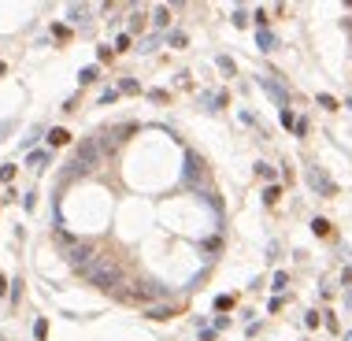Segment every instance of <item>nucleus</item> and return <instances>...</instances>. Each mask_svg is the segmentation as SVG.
Wrapping results in <instances>:
<instances>
[{
    "mask_svg": "<svg viewBox=\"0 0 352 341\" xmlns=\"http://www.w3.org/2000/svg\"><path fill=\"white\" fill-rule=\"evenodd\" d=\"M82 274H86V282H89L93 289H104V293H111V297H119V289H122V271H119L115 260H104V256H100V260H93Z\"/></svg>",
    "mask_w": 352,
    "mask_h": 341,
    "instance_id": "nucleus-1",
    "label": "nucleus"
},
{
    "mask_svg": "<svg viewBox=\"0 0 352 341\" xmlns=\"http://www.w3.org/2000/svg\"><path fill=\"white\" fill-rule=\"evenodd\" d=\"M63 256H67V263H71V267H78V271H86L89 267V263H93V245L89 241H67V245H63Z\"/></svg>",
    "mask_w": 352,
    "mask_h": 341,
    "instance_id": "nucleus-2",
    "label": "nucleus"
},
{
    "mask_svg": "<svg viewBox=\"0 0 352 341\" xmlns=\"http://www.w3.org/2000/svg\"><path fill=\"white\" fill-rule=\"evenodd\" d=\"M74 160L82 163L86 170H89V167H97V160H100V145L93 141V137H86V141L78 145V156H74Z\"/></svg>",
    "mask_w": 352,
    "mask_h": 341,
    "instance_id": "nucleus-3",
    "label": "nucleus"
},
{
    "mask_svg": "<svg viewBox=\"0 0 352 341\" xmlns=\"http://www.w3.org/2000/svg\"><path fill=\"white\" fill-rule=\"evenodd\" d=\"M263 89H267V93H271V97H275V100H278V108H285V100H289V97H285V89H282V86H278L275 78H263Z\"/></svg>",
    "mask_w": 352,
    "mask_h": 341,
    "instance_id": "nucleus-4",
    "label": "nucleus"
},
{
    "mask_svg": "<svg viewBox=\"0 0 352 341\" xmlns=\"http://www.w3.org/2000/svg\"><path fill=\"white\" fill-rule=\"evenodd\" d=\"M308 178H312V185H315V189H319V193H334V182H330V178H323V175H319V170H315V167L308 170Z\"/></svg>",
    "mask_w": 352,
    "mask_h": 341,
    "instance_id": "nucleus-5",
    "label": "nucleus"
},
{
    "mask_svg": "<svg viewBox=\"0 0 352 341\" xmlns=\"http://www.w3.org/2000/svg\"><path fill=\"white\" fill-rule=\"evenodd\" d=\"M45 137H49V145H52V148H59V145H67V141H71V134H67V130H49Z\"/></svg>",
    "mask_w": 352,
    "mask_h": 341,
    "instance_id": "nucleus-6",
    "label": "nucleus"
},
{
    "mask_svg": "<svg viewBox=\"0 0 352 341\" xmlns=\"http://www.w3.org/2000/svg\"><path fill=\"white\" fill-rule=\"evenodd\" d=\"M26 163H30V167H45V163H49V152H41V148H30Z\"/></svg>",
    "mask_w": 352,
    "mask_h": 341,
    "instance_id": "nucleus-7",
    "label": "nucleus"
},
{
    "mask_svg": "<svg viewBox=\"0 0 352 341\" xmlns=\"http://www.w3.org/2000/svg\"><path fill=\"white\" fill-rule=\"evenodd\" d=\"M197 156H193V152H189V156H185V182H197V175H200V170H197Z\"/></svg>",
    "mask_w": 352,
    "mask_h": 341,
    "instance_id": "nucleus-8",
    "label": "nucleus"
},
{
    "mask_svg": "<svg viewBox=\"0 0 352 341\" xmlns=\"http://www.w3.org/2000/svg\"><path fill=\"white\" fill-rule=\"evenodd\" d=\"M256 41H260V49H263V52L275 49V34H271V30H260V34H256Z\"/></svg>",
    "mask_w": 352,
    "mask_h": 341,
    "instance_id": "nucleus-9",
    "label": "nucleus"
},
{
    "mask_svg": "<svg viewBox=\"0 0 352 341\" xmlns=\"http://www.w3.org/2000/svg\"><path fill=\"white\" fill-rule=\"evenodd\" d=\"M167 23H171V11H167L163 4H159V8H156V26H159V30H163Z\"/></svg>",
    "mask_w": 352,
    "mask_h": 341,
    "instance_id": "nucleus-10",
    "label": "nucleus"
},
{
    "mask_svg": "<svg viewBox=\"0 0 352 341\" xmlns=\"http://www.w3.org/2000/svg\"><path fill=\"white\" fill-rule=\"evenodd\" d=\"M97 74H100V67H86L82 74H78V82H82V86H89L93 78H97Z\"/></svg>",
    "mask_w": 352,
    "mask_h": 341,
    "instance_id": "nucleus-11",
    "label": "nucleus"
},
{
    "mask_svg": "<svg viewBox=\"0 0 352 341\" xmlns=\"http://www.w3.org/2000/svg\"><path fill=\"white\" fill-rule=\"evenodd\" d=\"M312 230H315L319 238H326V234H330V223H326V219H312Z\"/></svg>",
    "mask_w": 352,
    "mask_h": 341,
    "instance_id": "nucleus-12",
    "label": "nucleus"
},
{
    "mask_svg": "<svg viewBox=\"0 0 352 341\" xmlns=\"http://www.w3.org/2000/svg\"><path fill=\"white\" fill-rule=\"evenodd\" d=\"M282 126H285V130H297V119H293L289 108H282Z\"/></svg>",
    "mask_w": 352,
    "mask_h": 341,
    "instance_id": "nucleus-13",
    "label": "nucleus"
},
{
    "mask_svg": "<svg viewBox=\"0 0 352 341\" xmlns=\"http://www.w3.org/2000/svg\"><path fill=\"white\" fill-rule=\"evenodd\" d=\"M215 63H219V71H222V74H234V59H230V56H219Z\"/></svg>",
    "mask_w": 352,
    "mask_h": 341,
    "instance_id": "nucleus-14",
    "label": "nucleus"
},
{
    "mask_svg": "<svg viewBox=\"0 0 352 341\" xmlns=\"http://www.w3.org/2000/svg\"><path fill=\"white\" fill-rule=\"evenodd\" d=\"M45 334H49V323L37 319V323H34V337H37V341H45Z\"/></svg>",
    "mask_w": 352,
    "mask_h": 341,
    "instance_id": "nucleus-15",
    "label": "nucleus"
},
{
    "mask_svg": "<svg viewBox=\"0 0 352 341\" xmlns=\"http://www.w3.org/2000/svg\"><path fill=\"white\" fill-rule=\"evenodd\" d=\"M319 108H326V112H334V108H338V100H334V97H326V93H319Z\"/></svg>",
    "mask_w": 352,
    "mask_h": 341,
    "instance_id": "nucleus-16",
    "label": "nucleus"
},
{
    "mask_svg": "<svg viewBox=\"0 0 352 341\" xmlns=\"http://www.w3.org/2000/svg\"><path fill=\"white\" fill-rule=\"evenodd\" d=\"M256 170L267 178V182H275V167H267V163H256Z\"/></svg>",
    "mask_w": 352,
    "mask_h": 341,
    "instance_id": "nucleus-17",
    "label": "nucleus"
},
{
    "mask_svg": "<svg viewBox=\"0 0 352 341\" xmlns=\"http://www.w3.org/2000/svg\"><path fill=\"white\" fill-rule=\"evenodd\" d=\"M171 308H149V319H167Z\"/></svg>",
    "mask_w": 352,
    "mask_h": 341,
    "instance_id": "nucleus-18",
    "label": "nucleus"
},
{
    "mask_svg": "<svg viewBox=\"0 0 352 341\" xmlns=\"http://www.w3.org/2000/svg\"><path fill=\"white\" fill-rule=\"evenodd\" d=\"M126 45H130V34H119V37H115V49H111V52H122Z\"/></svg>",
    "mask_w": 352,
    "mask_h": 341,
    "instance_id": "nucleus-19",
    "label": "nucleus"
},
{
    "mask_svg": "<svg viewBox=\"0 0 352 341\" xmlns=\"http://www.w3.org/2000/svg\"><path fill=\"white\" fill-rule=\"evenodd\" d=\"M37 137H41V130H30V134H26V141H23V148L30 152V145H34V141H37Z\"/></svg>",
    "mask_w": 352,
    "mask_h": 341,
    "instance_id": "nucleus-20",
    "label": "nucleus"
},
{
    "mask_svg": "<svg viewBox=\"0 0 352 341\" xmlns=\"http://www.w3.org/2000/svg\"><path fill=\"white\" fill-rule=\"evenodd\" d=\"M0 178L11 182V178H15V167H11V163H4V167H0Z\"/></svg>",
    "mask_w": 352,
    "mask_h": 341,
    "instance_id": "nucleus-21",
    "label": "nucleus"
},
{
    "mask_svg": "<svg viewBox=\"0 0 352 341\" xmlns=\"http://www.w3.org/2000/svg\"><path fill=\"white\" fill-rule=\"evenodd\" d=\"M285 282H289V278H285V271H278V274H275V282H271V286H275V289H285Z\"/></svg>",
    "mask_w": 352,
    "mask_h": 341,
    "instance_id": "nucleus-22",
    "label": "nucleus"
},
{
    "mask_svg": "<svg viewBox=\"0 0 352 341\" xmlns=\"http://www.w3.org/2000/svg\"><path fill=\"white\" fill-rule=\"evenodd\" d=\"M119 89H122V93H137V89H141V86H137V82H134V78H126V82H122V86H119Z\"/></svg>",
    "mask_w": 352,
    "mask_h": 341,
    "instance_id": "nucleus-23",
    "label": "nucleus"
},
{
    "mask_svg": "<svg viewBox=\"0 0 352 341\" xmlns=\"http://www.w3.org/2000/svg\"><path fill=\"white\" fill-rule=\"evenodd\" d=\"M19 289H23V282L15 278V282H11V289H8V297H11V301H19Z\"/></svg>",
    "mask_w": 352,
    "mask_h": 341,
    "instance_id": "nucleus-24",
    "label": "nucleus"
},
{
    "mask_svg": "<svg viewBox=\"0 0 352 341\" xmlns=\"http://www.w3.org/2000/svg\"><path fill=\"white\" fill-rule=\"evenodd\" d=\"M263 200H267V204H275V200H278V185H271V189L263 193Z\"/></svg>",
    "mask_w": 352,
    "mask_h": 341,
    "instance_id": "nucleus-25",
    "label": "nucleus"
},
{
    "mask_svg": "<svg viewBox=\"0 0 352 341\" xmlns=\"http://www.w3.org/2000/svg\"><path fill=\"white\" fill-rule=\"evenodd\" d=\"M34 204H37V197H34V193H26V197H23V208H26V211H34Z\"/></svg>",
    "mask_w": 352,
    "mask_h": 341,
    "instance_id": "nucleus-26",
    "label": "nucleus"
},
{
    "mask_svg": "<svg viewBox=\"0 0 352 341\" xmlns=\"http://www.w3.org/2000/svg\"><path fill=\"white\" fill-rule=\"evenodd\" d=\"M115 97H119V89H104V93H100V100H104V104H111Z\"/></svg>",
    "mask_w": 352,
    "mask_h": 341,
    "instance_id": "nucleus-27",
    "label": "nucleus"
},
{
    "mask_svg": "<svg viewBox=\"0 0 352 341\" xmlns=\"http://www.w3.org/2000/svg\"><path fill=\"white\" fill-rule=\"evenodd\" d=\"M230 304H234V297H219V301H215V308H219V312H226Z\"/></svg>",
    "mask_w": 352,
    "mask_h": 341,
    "instance_id": "nucleus-28",
    "label": "nucleus"
},
{
    "mask_svg": "<svg viewBox=\"0 0 352 341\" xmlns=\"http://www.w3.org/2000/svg\"><path fill=\"white\" fill-rule=\"evenodd\" d=\"M11 130H15V122H0V137H8Z\"/></svg>",
    "mask_w": 352,
    "mask_h": 341,
    "instance_id": "nucleus-29",
    "label": "nucleus"
},
{
    "mask_svg": "<svg viewBox=\"0 0 352 341\" xmlns=\"http://www.w3.org/2000/svg\"><path fill=\"white\" fill-rule=\"evenodd\" d=\"M0 297H8V278L0 274Z\"/></svg>",
    "mask_w": 352,
    "mask_h": 341,
    "instance_id": "nucleus-30",
    "label": "nucleus"
},
{
    "mask_svg": "<svg viewBox=\"0 0 352 341\" xmlns=\"http://www.w3.org/2000/svg\"><path fill=\"white\" fill-rule=\"evenodd\" d=\"M345 341H352V330H345Z\"/></svg>",
    "mask_w": 352,
    "mask_h": 341,
    "instance_id": "nucleus-31",
    "label": "nucleus"
},
{
    "mask_svg": "<svg viewBox=\"0 0 352 341\" xmlns=\"http://www.w3.org/2000/svg\"><path fill=\"white\" fill-rule=\"evenodd\" d=\"M0 74H4V63H0Z\"/></svg>",
    "mask_w": 352,
    "mask_h": 341,
    "instance_id": "nucleus-32",
    "label": "nucleus"
}]
</instances>
